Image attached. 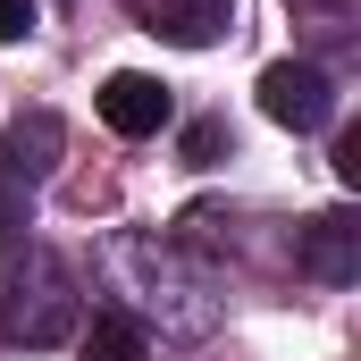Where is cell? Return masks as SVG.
<instances>
[{"label": "cell", "instance_id": "6da1fadb", "mask_svg": "<svg viewBox=\"0 0 361 361\" xmlns=\"http://www.w3.org/2000/svg\"><path fill=\"white\" fill-rule=\"evenodd\" d=\"M76 328V277L51 244L0 235V336L17 345H59Z\"/></svg>", "mask_w": 361, "mask_h": 361}, {"label": "cell", "instance_id": "7a4b0ae2", "mask_svg": "<svg viewBox=\"0 0 361 361\" xmlns=\"http://www.w3.org/2000/svg\"><path fill=\"white\" fill-rule=\"evenodd\" d=\"M261 109H269L277 126H294V135H319V126L336 118V85H328V68H311V59H269V68H261Z\"/></svg>", "mask_w": 361, "mask_h": 361}, {"label": "cell", "instance_id": "3957f363", "mask_svg": "<svg viewBox=\"0 0 361 361\" xmlns=\"http://www.w3.org/2000/svg\"><path fill=\"white\" fill-rule=\"evenodd\" d=\"M143 34L177 42V51H210L227 25H235V0H126Z\"/></svg>", "mask_w": 361, "mask_h": 361}, {"label": "cell", "instance_id": "277c9868", "mask_svg": "<svg viewBox=\"0 0 361 361\" xmlns=\"http://www.w3.org/2000/svg\"><path fill=\"white\" fill-rule=\"evenodd\" d=\"M302 277H319V286H353L361 277V219L353 210H319L311 227H302Z\"/></svg>", "mask_w": 361, "mask_h": 361}, {"label": "cell", "instance_id": "5b68a950", "mask_svg": "<svg viewBox=\"0 0 361 361\" xmlns=\"http://www.w3.org/2000/svg\"><path fill=\"white\" fill-rule=\"evenodd\" d=\"M169 109H177L169 85H160V76H143V68H118V76L101 85V126H109V135H160V126H169Z\"/></svg>", "mask_w": 361, "mask_h": 361}, {"label": "cell", "instance_id": "8992f818", "mask_svg": "<svg viewBox=\"0 0 361 361\" xmlns=\"http://www.w3.org/2000/svg\"><path fill=\"white\" fill-rule=\"evenodd\" d=\"M59 152H68V126H59L51 109H17V118H8V143H0V160H8L25 185L42 177V169H59Z\"/></svg>", "mask_w": 361, "mask_h": 361}, {"label": "cell", "instance_id": "52a82bcc", "mask_svg": "<svg viewBox=\"0 0 361 361\" xmlns=\"http://www.w3.org/2000/svg\"><path fill=\"white\" fill-rule=\"evenodd\" d=\"M85 361H143V319L135 311H92L85 319Z\"/></svg>", "mask_w": 361, "mask_h": 361}, {"label": "cell", "instance_id": "ba28073f", "mask_svg": "<svg viewBox=\"0 0 361 361\" xmlns=\"http://www.w3.org/2000/svg\"><path fill=\"white\" fill-rule=\"evenodd\" d=\"M25 227H34V185L0 160V235H25Z\"/></svg>", "mask_w": 361, "mask_h": 361}, {"label": "cell", "instance_id": "9c48e42d", "mask_svg": "<svg viewBox=\"0 0 361 361\" xmlns=\"http://www.w3.org/2000/svg\"><path fill=\"white\" fill-rule=\"evenodd\" d=\"M219 152H227V126H219V118H202V126H185V160H193V169H210Z\"/></svg>", "mask_w": 361, "mask_h": 361}, {"label": "cell", "instance_id": "30bf717a", "mask_svg": "<svg viewBox=\"0 0 361 361\" xmlns=\"http://www.w3.org/2000/svg\"><path fill=\"white\" fill-rule=\"evenodd\" d=\"M34 8L42 0H0V42H25L34 34Z\"/></svg>", "mask_w": 361, "mask_h": 361}, {"label": "cell", "instance_id": "8fae6325", "mask_svg": "<svg viewBox=\"0 0 361 361\" xmlns=\"http://www.w3.org/2000/svg\"><path fill=\"white\" fill-rule=\"evenodd\" d=\"M294 8H319V17H345L353 0H294Z\"/></svg>", "mask_w": 361, "mask_h": 361}]
</instances>
